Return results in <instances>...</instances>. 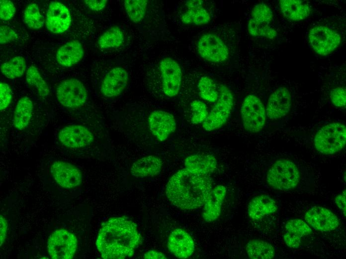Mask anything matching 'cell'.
Returning <instances> with one entry per match:
<instances>
[{
  "label": "cell",
  "mask_w": 346,
  "mask_h": 259,
  "mask_svg": "<svg viewBox=\"0 0 346 259\" xmlns=\"http://www.w3.org/2000/svg\"><path fill=\"white\" fill-rule=\"evenodd\" d=\"M211 17L207 10L202 5L187 7L181 15L180 19L185 24L203 25L207 24Z\"/></svg>",
  "instance_id": "cell-31"
},
{
  "label": "cell",
  "mask_w": 346,
  "mask_h": 259,
  "mask_svg": "<svg viewBox=\"0 0 346 259\" xmlns=\"http://www.w3.org/2000/svg\"><path fill=\"white\" fill-rule=\"evenodd\" d=\"M58 139L66 147L80 148L90 144L94 140V136L87 127L80 125H71L60 130Z\"/></svg>",
  "instance_id": "cell-13"
},
{
  "label": "cell",
  "mask_w": 346,
  "mask_h": 259,
  "mask_svg": "<svg viewBox=\"0 0 346 259\" xmlns=\"http://www.w3.org/2000/svg\"><path fill=\"white\" fill-rule=\"evenodd\" d=\"M273 18V12L267 5L264 3L257 4L253 8L248 23L249 33L254 37L274 39L277 32L271 25Z\"/></svg>",
  "instance_id": "cell-6"
},
{
  "label": "cell",
  "mask_w": 346,
  "mask_h": 259,
  "mask_svg": "<svg viewBox=\"0 0 346 259\" xmlns=\"http://www.w3.org/2000/svg\"><path fill=\"white\" fill-rule=\"evenodd\" d=\"M84 1L90 9L95 11L103 9L107 3V0H86Z\"/></svg>",
  "instance_id": "cell-42"
},
{
  "label": "cell",
  "mask_w": 346,
  "mask_h": 259,
  "mask_svg": "<svg viewBox=\"0 0 346 259\" xmlns=\"http://www.w3.org/2000/svg\"><path fill=\"white\" fill-rule=\"evenodd\" d=\"M309 43L313 50L320 55H326L334 52L341 42L339 33L332 29L322 25L311 28L309 32Z\"/></svg>",
  "instance_id": "cell-10"
},
{
  "label": "cell",
  "mask_w": 346,
  "mask_h": 259,
  "mask_svg": "<svg viewBox=\"0 0 346 259\" xmlns=\"http://www.w3.org/2000/svg\"><path fill=\"white\" fill-rule=\"evenodd\" d=\"M26 81L30 87L36 89L40 97L44 98L49 94V86L35 66L31 65L28 68L26 74Z\"/></svg>",
  "instance_id": "cell-33"
},
{
  "label": "cell",
  "mask_w": 346,
  "mask_h": 259,
  "mask_svg": "<svg viewBox=\"0 0 346 259\" xmlns=\"http://www.w3.org/2000/svg\"><path fill=\"white\" fill-rule=\"evenodd\" d=\"M226 194V189L223 185H218L212 188L203 205L202 216L206 222L214 221L219 217Z\"/></svg>",
  "instance_id": "cell-22"
},
{
  "label": "cell",
  "mask_w": 346,
  "mask_h": 259,
  "mask_svg": "<svg viewBox=\"0 0 346 259\" xmlns=\"http://www.w3.org/2000/svg\"><path fill=\"white\" fill-rule=\"evenodd\" d=\"M305 222L315 230L329 232L340 226L338 217L329 209L322 206H313L304 215Z\"/></svg>",
  "instance_id": "cell-14"
},
{
  "label": "cell",
  "mask_w": 346,
  "mask_h": 259,
  "mask_svg": "<svg viewBox=\"0 0 346 259\" xmlns=\"http://www.w3.org/2000/svg\"><path fill=\"white\" fill-rule=\"evenodd\" d=\"M12 94L9 86L4 83H0V110L2 111L6 109L11 103Z\"/></svg>",
  "instance_id": "cell-38"
},
{
  "label": "cell",
  "mask_w": 346,
  "mask_h": 259,
  "mask_svg": "<svg viewBox=\"0 0 346 259\" xmlns=\"http://www.w3.org/2000/svg\"><path fill=\"white\" fill-rule=\"evenodd\" d=\"M240 112L243 125L246 130L257 132L263 128L266 120L265 109L258 97L248 95L242 104Z\"/></svg>",
  "instance_id": "cell-8"
},
{
  "label": "cell",
  "mask_w": 346,
  "mask_h": 259,
  "mask_svg": "<svg viewBox=\"0 0 346 259\" xmlns=\"http://www.w3.org/2000/svg\"><path fill=\"white\" fill-rule=\"evenodd\" d=\"M56 97L63 106L70 109H77L86 102L88 94L83 83L76 78L63 80L56 88Z\"/></svg>",
  "instance_id": "cell-7"
},
{
  "label": "cell",
  "mask_w": 346,
  "mask_h": 259,
  "mask_svg": "<svg viewBox=\"0 0 346 259\" xmlns=\"http://www.w3.org/2000/svg\"><path fill=\"white\" fill-rule=\"evenodd\" d=\"M15 13V7L11 0H0V17L1 20H10L14 16Z\"/></svg>",
  "instance_id": "cell-40"
},
{
  "label": "cell",
  "mask_w": 346,
  "mask_h": 259,
  "mask_svg": "<svg viewBox=\"0 0 346 259\" xmlns=\"http://www.w3.org/2000/svg\"><path fill=\"white\" fill-rule=\"evenodd\" d=\"M197 87L199 95L203 100L209 102H214L218 100L219 92L214 80L210 77H202Z\"/></svg>",
  "instance_id": "cell-36"
},
{
  "label": "cell",
  "mask_w": 346,
  "mask_h": 259,
  "mask_svg": "<svg viewBox=\"0 0 346 259\" xmlns=\"http://www.w3.org/2000/svg\"><path fill=\"white\" fill-rule=\"evenodd\" d=\"M190 108L192 123L194 124L202 123L208 114L205 103L199 100H194L191 103Z\"/></svg>",
  "instance_id": "cell-37"
},
{
  "label": "cell",
  "mask_w": 346,
  "mask_h": 259,
  "mask_svg": "<svg viewBox=\"0 0 346 259\" xmlns=\"http://www.w3.org/2000/svg\"><path fill=\"white\" fill-rule=\"evenodd\" d=\"M78 246L76 236L69 231L60 229L55 231L49 237L47 249L53 259H71Z\"/></svg>",
  "instance_id": "cell-9"
},
{
  "label": "cell",
  "mask_w": 346,
  "mask_h": 259,
  "mask_svg": "<svg viewBox=\"0 0 346 259\" xmlns=\"http://www.w3.org/2000/svg\"><path fill=\"white\" fill-rule=\"evenodd\" d=\"M128 80V73L124 68L114 67L104 77L100 86V92L105 97H117L126 89Z\"/></svg>",
  "instance_id": "cell-18"
},
{
  "label": "cell",
  "mask_w": 346,
  "mask_h": 259,
  "mask_svg": "<svg viewBox=\"0 0 346 259\" xmlns=\"http://www.w3.org/2000/svg\"><path fill=\"white\" fill-rule=\"evenodd\" d=\"M148 125L152 134L159 141L166 140L176 129L173 116L163 110H155L149 116Z\"/></svg>",
  "instance_id": "cell-16"
},
{
  "label": "cell",
  "mask_w": 346,
  "mask_h": 259,
  "mask_svg": "<svg viewBox=\"0 0 346 259\" xmlns=\"http://www.w3.org/2000/svg\"><path fill=\"white\" fill-rule=\"evenodd\" d=\"M160 70L164 93L170 97L176 96L180 89L182 78L179 64L173 58L166 57L160 63Z\"/></svg>",
  "instance_id": "cell-12"
},
{
  "label": "cell",
  "mask_w": 346,
  "mask_h": 259,
  "mask_svg": "<svg viewBox=\"0 0 346 259\" xmlns=\"http://www.w3.org/2000/svg\"><path fill=\"white\" fill-rule=\"evenodd\" d=\"M71 16L68 8L58 1H52L47 11L46 24L48 30L54 33L67 31L71 23Z\"/></svg>",
  "instance_id": "cell-19"
},
{
  "label": "cell",
  "mask_w": 346,
  "mask_h": 259,
  "mask_svg": "<svg viewBox=\"0 0 346 259\" xmlns=\"http://www.w3.org/2000/svg\"><path fill=\"white\" fill-rule=\"evenodd\" d=\"M301 180L300 170L295 163L287 159L275 161L269 167L266 175L267 184L282 191L296 189Z\"/></svg>",
  "instance_id": "cell-3"
},
{
  "label": "cell",
  "mask_w": 346,
  "mask_h": 259,
  "mask_svg": "<svg viewBox=\"0 0 346 259\" xmlns=\"http://www.w3.org/2000/svg\"><path fill=\"white\" fill-rule=\"evenodd\" d=\"M147 0H125V10L130 20L134 23L141 21L144 17L147 10Z\"/></svg>",
  "instance_id": "cell-34"
},
{
  "label": "cell",
  "mask_w": 346,
  "mask_h": 259,
  "mask_svg": "<svg viewBox=\"0 0 346 259\" xmlns=\"http://www.w3.org/2000/svg\"><path fill=\"white\" fill-rule=\"evenodd\" d=\"M219 91L215 106L202 123L204 129L208 131L218 129L226 123L234 105V97L228 88L221 85Z\"/></svg>",
  "instance_id": "cell-5"
},
{
  "label": "cell",
  "mask_w": 346,
  "mask_h": 259,
  "mask_svg": "<svg viewBox=\"0 0 346 259\" xmlns=\"http://www.w3.org/2000/svg\"><path fill=\"white\" fill-rule=\"evenodd\" d=\"M84 50L78 40L68 41L58 49L56 58L58 63L65 67H71L79 63L83 58Z\"/></svg>",
  "instance_id": "cell-23"
},
{
  "label": "cell",
  "mask_w": 346,
  "mask_h": 259,
  "mask_svg": "<svg viewBox=\"0 0 346 259\" xmlns=\"http://www.w3.org/2000/svg\"><path fill=\"white\" fill-rule=\"evenodd\" d=\"M346 143V127L339 122L330 123L322 127L314 139L316 150L325 154H332L340 151Z\"/></svg>",
  "instance_id": "cell-4"
},
{
  "label": "cell",
  "mask_w": 346,
  "mask_h": 259,
  "mask_svg": "<svg viewBox=\"0 0 346 259\" xmlns=\"http://www.w3.org/2000/svg\"><path fill=\"white\" fill-rule=\"evenodd\" d=\"M144 259H166V256L162 252L156 250H150L144 255Z\"/></svg>",
  "instance_id": "cell-45"
},
{
  "label": "cell",
  "mask_w": 346,
  "mask_h": 259,
  "mask_svg": "<svg viewBox=\"0 0 346 259\" xmlns=\"http://www.w3.org/2000/svg\"><path fill=\"white\" fill-rule=\"evenodd\" d=\"M346 190L338 195L335 199V202L338 207L342 212L345 216L346 213Z\"/></svg>",
  "instance_id": "cell-43"
},
{
  "label": "cell",
  "mask_w": 346,
  "mask_h": 259,
  "mask_svg": "<svg viewBox=\"0 0 346 259\" xmlns=\"http://www.w3.org/2000/svg\"><path fill=\"white\" fill-rule=\"evenodd\" d=\"M51 172L56 182L64 188H73L82 182L83 176L80 170L66 161H55L51 166Z\"/></svg>",
  "instance_id": "cell-15"
},
{
  "label": "cell",
  "mask_w": 346,
  "mask_h": 259,
  "mask_svg": "<svg viewBox=\"0 0 346 259\" xmlns=\"http://www.w3.org/2000/svg\"><path fill=\"white\" fill-rule=\"evenodd\" d=\"M199 55L205 60L215 63L226 60L229 56V50L217 35L208 33L202 35L197 42Z\"/></svg>",
  "instance_id": "cell-11"
},
{
  "label": "cell",
  "mask_w": 346,
  "mask_h": 259,
  "mask_svg": "<svg viewBox=\"0 0 346 259\" xmlns=\"http://www.w3.org/2000/svg\"><path fill=\"white\" fill-rule=\"evenodd\" d=\"M124 42V36L122 31L118 26H113L99 36L97 44L101 49H107L119 47Z\"/></svg>",
  "instance_id": "cell-30"
},
{
  "label": "cell",
  "mask_w": 346,
  "mask_h": 259,
  "mask_svg": "<svg viewBox=\"0 0 346 259\" xmlns=\"http://www.w3.org/2000/svg\"><path fill=\"white\" fill-rule=\"evenodd\" d=\"M18 36L16 33L11 28L6 25L0 27V43L4 44L16 40Z\"/></svg>",
  "instance_id": "cell-41"
},
{
  "label": "cell",
  "mask_w": 346,
  "mask_h": 259,
  "mask_svg": "<svg viewBox=\"0 0 346 259\" xmlns=\"http://www.w3.org/2000/svg\"><path fill=\"white\" fill-rule=\"evenodd\" d=\"M140 241V234L133 222L113 217L101 227L96 246L103 259H123L133 256Z\"/></svg>",
  "instance_id": "cell-2"
},
{
  "label": "cell",
  "mask_w": 346,
  "mask_h": 259,
  "mask_svg": "<svg viewBox=\"0 0 346 259\" xmlns=\"http://www.w3.org/2000/svg\"><path fill=\"white\" fill-rule=\"evenodd\" d=\"M0 246L3 244V242L5 241L6 236V234H7V222L6 219L3 217L1 215H0Z\"/></svg>",
  "instance_id": "cell-44"
},
{
  "label": "cell",
  "mask_w": 346,
  "mask_h": 259,
  "mask_svg": "<svg viewBox=\"0 0 346 259\" xmlns=\"http://www.w3.org/2000/svg\"><path fill=\"white\" fill-rule=\"evenodd\" d=\"M292 98L289 90L284 87L276 89L269 96L266 106L267 117L272 120L285 117L289 112Z\"/></svg>",
  "instance_id": "cell-17"
},
{
  "label": "cell",
  "mask_w": 346,
  "mask_h": 259,
  "mask_svg": "<svg viewBox=\"0 0 346 259\" xmlns=\"http://www.w3.org/2000/svg\"><path fill=\"white\" fill-rule=\"evenodd\" d=\"M330 99L333 105L338 108L344 107L346 103V89L344 87H338L333 89L330 93Z\"/></svg>",
  "instance_id": "cell-39"
},
{
  "label": "cell",
  "mask_w": 346,
  "mask_h": 259,
  "mask_svg": "<svg viewBox=\"0 0 346 259\" xmlns=\"http://www.w3.org/2000/svg\"><path fill=\"white\" fill-rule=\"evenodd\" d=\"M162 166L161 158L154 155H148L134 162L131 167V173L137 177H154L160 174Z\"/></svg>",
  "instance_id": "cell-25"
},
{
  "label": "cell",
  "mask_w": 346,
  "mask_h": 259,
  "mask_svg": "<svg viewBox=\"0 0 346 259\" xmlns=\"http://www.w3.org/2000/svg\"><path fill=\"white\" fill-rule=\"evenodd\" d=\"M33 106L27 97L21 98L17 102L13 113L12 123L17 130H24L28 125L32 115Z\"/></svg>",
  "instance_id": "cell-27"
},
{
  "label": "cell",
  "mask_w": 346,
  "mask_h": 259,
  "mask_svg": "<svg viewBox=\"0 0 346 259\" xmlns=\"http://www.w3.org/2000/svg\"><path fill=\"white\" fill-rule=\"evenodd\" d=\"M249 257L253 259H271L275 256L274 247L269 243L260 239L248 242L246 247Z\"/></svg>",
  "instance_id": "cell-29"
},
{
  "label": "cell",
  "mask_w": 346,
  "mask_h": 259,
  "mask_svg": "<svg viewBox=\"0 0 346 259\" xmlns=\"http://www.w3.org/2000/svg\"><path fill=\"white\" fill-rule=\"evenodd\" d=\"M312 233V228L304 221L300 219H293L288 221L285 225V234L283 241L290 248H298L303 237Z\"/></svg>",
  "instance_id": "cell-21"
},
{
  "label": "cell",
  "mask_w": 346,
  "mask_h": 259,
  "mask_svg": "<svg viewBox=\"0 0 346 259\" xmlns=\"http://www.w3.org/2000/svg\"><path fill=\"white\" fill-rule=\"evenodd\" d=\"M23 19L24 22L28 27L33 29H38L44 26V17L40 11L38 5L31 2L25 8Z\"/></svg>",
  "instance_id": "cell-35"
},
{
  "label": "cell",
  "mask_w": 346,
  "mask_h": 259,
  "mask_svg": "<svg viewBox=\"0 0 346 259\" xmlns=\"http://www.w3.org/2000/svg\"><path fill=\"white\" fill-rule=\"evenodd\" d=\"M279 7L284 17L295 21L306 18L311 11L309 6L299 0H279Z\"/></svg>",
  "instance_id": "cell-26"
},
{
  "label": "cell",
  "mask_w": 346,
  "mask_h": 259,
  "mask_svg": "<svg viewBox=\"0 0 346 259\" xmlns=\"http://www.w3.org/2000/svg\"><path fill=\"white\" fill-rule=\"evenodd\" d=\"M213 188L210 174L184 168L174 173L166 187L167 198L175 206L192 210L203 206Z\"/></svg>",
  "instance_id": "cell-1"
},
{
  "label": "cell",
  "mask_w": 346,
  "mask_h": 259,
  "mask_svg": "<svg viewBox=\"0 0 346 259\" xmlns=\"http://www.w3.org/2000/svg\"><path fill=\"white\" fill-rule=\"evenodd\" d=\"M184 165L189 170L210 174L216 168L217 160L212 155L196 154L186 157Z\"/></svg>",
  "instance_id": "cell-28"
},
{
  "label": "cell",
  "mask_w": 346,
  "mask_h": 259,
  "mask_svg": "<svg viewBox=\"0 0 346 259\" xmlns=\"http://www.w3.org/2000/svg\"><path fill=\"white\" fill-rule=\"evenodd\" d=\"M277 209L275 200L270 196L261 194L254 197L248 207V213L253 220H259L274 213Z\"/></svg>",
  "instance_id": "cell-24"
},
{
  "label": "cell",
  "mask_w": 346,
  "mask_h": 259,
  "mask_svg": "<svg viewBox=\"0 0 346 259\" xmlns=\"http://www.w3.org/2000/svg\"><path fill=\"white\" fill-rule=\"evenodd\" d=\"M168 248L175 257L186 259L193 253L194 243L191 236L186 231L177 228L170 235Z\"/></svg>",
  "instance_id": "cell-20"
},
{
  "label": "cell",
  "mask_w": 346,
  "mask_h": 259,
  "mask_svg": "<svg viewBox=\"0 0 346 259\" xmlns=\"http://www.w3.org/2000/svg\"><path fill=\"white\" fill-rule=\"evenodd\" d=\"M26 68L24 58L20 56L14 57L0 65L1 73L8 79H13L21 77Z\"/></svg>",
  "instance_id": "cell-32"
}]
</instances>
